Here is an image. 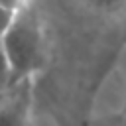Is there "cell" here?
<instances>
[{"instance_id":"2","label":"cell","mask_w":126,"mask_h":126,"mask_svg":"<svg viewBox=\"0 0 126 126\" xmlns=\"http://www.w3.org/2000/svg\"><path fill=\"white\" fill-rule=\"evenodd\" d=\"M0 126H32L30 81L16 83L0 104Z\"/></svg>"},{"instance_id":"1","label":"cell","mask_w":126,"mask_h":126,"mask_svg":"<svg viewBox=\"0 0 126 126\" xmlns=\"http://www.w3.org/2000/svg\"><path fill=\"white\" fill-rule=\"evenodd\" d=\"M2 45L12 63L16 83L32 81V77L41 69L45 59V43L39 20L32 6L18 12L2 35Z\"/></svg>"},{"instance_id":"3","label":"cell","mask_w":126,"mask_h":126,"mask_svg":"<svg viewBox=\"0 0 126 126\" xmlns=\"http://www.w3.org/2000/svg\"><path fill=\"white\" fill-rule=\"evenodd\" d=\"M85 2L96 16L110 20H118L126 16V0H85Z\"/></svg>"},{"instance_id":"4","label":"cell","mask_w":126,"mask_h":126,"mask_svg":"<svg viewBox=\"0 0 126 126\" xmlns=\"http://www.w3.org/2000/svg\"><path fill=\"white\" fill-rule=\"evenodd\" d=\"M14 85H16L14 69H12V63L6 55V49H4L2 39H0V93H8Z\"/></svg>"},{"instance_id":"5","label":"cell","mask_w":126,"mask_h":126,"mask_svg":"<svg viewBox=\"0 0 126 126\" xmlns=\"http://www.w3.org/2000/svg\"><path fill=\"white\" fill-rule=\"evenodd\" d=\"M14 12H10L6 6H2L0 4V39H2V35L6 33V30L10 28V24H12V20H14Z\"/></svg>"},{"instance_id":"6","label":"cell","mask_w":126,"mask_h":126,"mask_svg":"<svg viewBox=\"0 0 126 126\" xmlns=\"http://www.w3.org/2000/svg\"><path fill=\"white\" fill-rule=\"evenodd\" d=\"M0 4H2V6H6L10 12L18 14V12H22L24 8H28V6H30V0H0Z\"/></svg>"},{"instance_id":"8","label":"cell","mask_w":126,"mask_h":126,"mask_svg":"<svg viewBox=\"0 0 126 126\" xmlns=\"http://www.w3.org/2000/svg\"><path fill=\"white\" fill-rule=\"evenodd\" d=\"M124 106H126V85H124Z\"/></svg>"},{"instance_id":"7","label":"cell","mask_w":126,"mask_h":126,"mask_svg":"<svg viewBox=\"0 0 126 126\" xmlns=\"http://www.w3.org/2000/svg\"><path fill=\"white\" fill-rule=\"evenodd\" d=\"M4 96H6V93H0V104H2V100H4Z\"/></svg>"}]
</instances>
